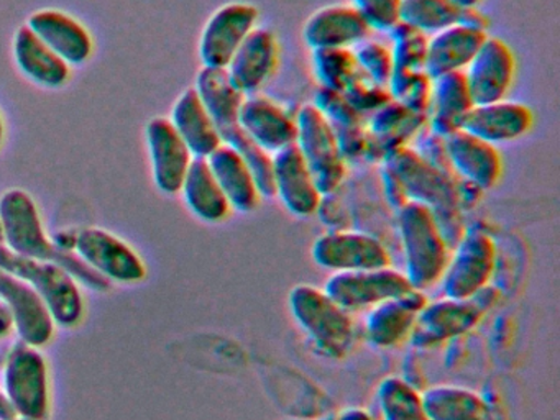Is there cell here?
Wrapping results in <instances>:
<instances>
[{"mask_svg":"<svg viewBox=\"0 0 560 420\" xmlns=\"http://www.w3.org/2000/svg\"><path fill=\"white\" fill-rule=\"evenodd\" d=\"M273 186L275 197L293 215H314L323 202V192L296 143L273 154Z\"/></svg>","mask_w":560,"mask_h":420,"instance_id":"d6986e66","label":"cell"},{"mask_svg":"<svg viewBox=\"0 0 560 420\" xmlns=\"http://www.w3.org/2000/svg\"><path fill=\"white\" fill-rule=\"evenodd\" d=\"M383 420H431L418 387L399 376H386L376 387Z\"/></svg>","mask_w":560,"mask_h":420,"instance_id":"e575fe53","label":"cell"},{"mask_svg":"<svg viewBox=\"0 0 560 420\" xmlns=\"http://www.w3.org/2000/svg\"><path fill=\"white\" fill-rule=\"evenodd\" d=\"M242 128L254 143L275 154L296 143V117L264 95H245L241 107Z\"/></svg>","mask_w":560,"mask_h":420,"instance_id":"44dd1931","label":"cell"},{"mask_svg":"<svg viewBox=\"0 0 560 420\" xmlns=\"http://www.w3.org/2000/svg\"><path fill=\"white\" fill-rule=\"evenodd\" d=\"M462 9L452 0H401L399 22L431 36L460 22Z\"/></svg>","mask_w":560,"mask_h":420,"instance_id":"d590c367","label":"cell"},{"mask_svg":"<svg viewBox=\"0 0 560 420\" xmlns=\"http://www.w3.org/2000/svg\"><path fill=\"white\" fill-rule=\"evenodd\" d=\"M0 268L24 279L40 294L55 324L73 328L83 322L86 304L81 284L63 266L15 255L0 243Z\"/></svg>","mask_w":560,"mask_h":420,"instance_id":"8992f818","label":"cell"},{"mask_svg":"<svg viewBox=\"0 0 560 420\" xmlns=\"http://www.w3.org/2000/svg\"><path fill=\"white\" fill-rule=\"evenodd\" d=\"M4 137H5L4 120H2V117H0V148H2V144H4Z\"/></svg>","mask_w":560,"mask_h":420,"instance_id":"7dc6e473","label":"cell"},{"mask_svg":"<svg viewBox=\"0 0 560 420\" xmlns=\"http://www.w3.org/2000/svg\"><path fill=\"white\" fill-rule=\"evenodd\" d=\"M352 7L365 19L370 30L389 33L399 23L401 0H352Z\"/></svg>","mask_w":560,"mask_h":420,"instance_id":"b9f144b4","label":"cell"},{"mask_svg":"<svg viewBox=\"0 0 560 420\" xmlns=\"http://www.w3.org/2000/svg\"><path fill=\"white\" fill-rule=\"evenodd\" d=\"M280 59L277 36L267 28L250 33L229 62L228 72L235 88L244 95L257 94L273 75Z\"/></svg>","mask_w":560,"mask_h":420,"instance_id":"cb8c5ba5","label":"cell"},{"mask_svg":"<svg viewBox=\"0 0 560 420\" xmlns=\"http://www.w3.org/2000/svg\"><path fill=\"white\" fill-rule=\"evenodd\" d=\"M257 7L248 2H231L219 7L202 28L199 56L206 68L225 69L242 43L257 28Z\"/></svg>","mask_w":560,"mask_h":420,"instance_id":"4fadbf2b","label":"cell"},{"mask_svg":"<svg viewBox=\"0 0 560 420\" xmlns=\"http://www.w3.org/2000/svg\"><path fill=\"white\" fill-rule=\"evenodd\" d=\"M296 147L323 196L336 192L347 173L336 131L314 104L301 105L296 115Z\"/></svg>","mask_w":560,"mask_h":420,"instance_id":"ba28073f","label":"cell"},{"mask_svg":"<svg viewBox=\"0 0 560 420\" xmlns=\"http://www.w3.org/2000/svg\"><path fill=\"white\" fill-rule=\"evenodd\" d=\"M475 107L464 71L448 72L432 79L428 127L431 133L445 138L462 130L465 118Z\"/></svg>","mask_w":560,"mask_h":420,"instance_id":"83f0119b","label":"cell"},{"mask_svg":"<svg viewBox=\"0 0 560 420\" xmlns=\"http://www.w3.org/2000/svg\"><path fill=\"white\" fill-rule=\"evenodd\" d=\"M487 38V30L462 22L434 33L429 36L425 72L435 79L448 72L465 71Z\"/></svg>","mask_w":560,"mask_h":420,"instance_id":"4316f807","label":"cell"},{"mask_svg":"<svg viewBox=\"0 0 560 420\" xmlns=\"http://www.w3.org/2000/svg\"><path fill=\"white\" fill-rule=\"evenodd\" d=\"M444 140L445 156L455 176L480 190L497 186L503 174V156L497 144L488 143L465 130H457Z\"/></svg>","mask_w":560,"mask_h":420,"instance_id":"e0dca14e","label":"cell"},{"mask_svg":"<svg viewBox=\"0 0 560 420\" xmlns=\"http://www.w3.org/2000/svg\"><path fill=\"white\" fill-rule=\"evenodd\" d=\"M425 127H428V114L411 110L392 98L366 120V135H369L366 161L383 163V160L393 151L409 147V143Z\"/></svg>","mask_w":560,"mask_h":420,"instance_id":"ffe728a7","label":"cell"},{"mask_svg":"<svg viewBox=\"0 0 560 420\" xmlns=\"http://www.w3.org/2000/svg\"><path fill=\"white\" fill-rule=\"evenodd\" d=\"M0 243L15 255L58 262L88 288L109 289V281L93 271L77 253L61 252L55 246L45 230L37 202L27 190L14 187L0 196Z\"/></svg>","mask_w":560,"mask_h":420,"instance_id":"7a4b0ae2","label":"cell"},{"mask_svg":"<svg viewBox=\"0 0 560 420\" xmlns=\"http://www.w3.org/2000/svg\"><path fill=\"white\" fill-rule=\"evenodd\" d=\"M314 261L332 272L366 271L392 266L386 246L376 236L353 230H334L314 240Z\"/></svg>","mask_w":560,"mask_h":420,"instance_id":"7c38bea8","label":"cell"},{"mask_svg":"<svg viewBox=\"0 0 560 420\" xmlns=\"http://www.w3.org/2000/svg\"><path fill=\"white\" fill-rule=\"evenodd\" d=\"M0 301L8 307L21 341L44 348L54 340L57 324L44 299L27 281L4 268H0Z\"/></svg>","mask_w":560,"mask_h":420,"instance_id":"9a60e30c","label":"cell"},{"mask_svg":"<svg viewBox=\"0 0 560 420\" xmlns=\"http://www.w3.org/2000/svg\"><path fill=\"white\" fill-rule=\"evenodd\" d=\"M480 294L467 301L448 298L428 301L416 318L409 340L416 347L431 348L474 330L487 308L480 304Z\"/></svg>","mask_w":560,"mask_h":420,"instance_id":"5bb4252c","label":"cell"},{"mask_svg":"<svg viewBox=\"0 0 560 420\" xmlns=\"http://www.w3.org/2000/svg\"><path fill=\"white\" fill-rule=\"evenodd\" d=\"M170 120L195 158H208L222 144L218 127L195 88L176 98Z\"/></svg>","mask_w":560,"mask_h":420,"instance_id":"4dcf8cb0","label":"cell"},{"mask_svg":"<svg viewBox=\"0 0 560 420\" xmlns=\"http://www.w3.org/2000/svg\"><path fill=\"white\" fill-rule=\"evenodd\" d=\"M428 304L424 291L411 289L370 308L365 317L366 341L376 348H395L411 337L419 312Z\"/></svg>","mask_w":560,"mask_h":420,"instance_id":"7402d4cb","label":"cell"},{"mask_svg":"<svg viewBox=\"0 0 560 420\" xmlns=\"http://www.w3.org/2000/svg\"><path fill=\"white\" fill-rule=\"evenodd\" d=\"M369 23L352 5H327L316 10L303 26L311 49L350 48L369 38Z\"/></svg>","mask_w":560,"mask_h":420,"instance_id":"484cf974","label":"cell"},{"mask_svg":"<svg viewBox=\"0 0 560 420\" xmlns=\"http://www.w3.org/2000/svg\"><path fill=\"white\" fill-rule=\"evenodd\" d=\"M12 330H14V324H12L11 314H9L4 302L0 301V340L8 337Z\"/></svg>","mask_w":560,"mask_h":420,"instance_id":"ee69618b","label":"cell"},{"mask_svg":"<svg viewBox=\"0 0 560 420\" xmlns=\"http://www.w3.org/2000/svg\"><path fill=\"white\" fill-rule=\"evenodd\" d=\"M324 291L347 312L370 311L389 299L399 298L411 291L405 272L386 268L366 271L334 272L324 285Z\"/></svg>","mask_w":560,"mask_h":420,"instance_id":"8fae6325","label":"cell"},{"mask_svg":"<svg viewBox=\"0 0 560 420\" xmlns=\"http://www.w3.org/2000/svg\"><path fill=\"white\" fill-rule=\"evenodd\" d=\"M313 65L319 88L342 94L360 74L355 55L350 48L313 49Z\"/></svg>","mask_w":560,"mask_h":420,"instance_id":"8d00e7d4","label":"cell"},{"mask_svg":"<svg viewBox=\"0 0 560 420\" xmlns=\"http://www.w3.org/2000/svg\"><path fill=\"white\" fill-rule=\"evenodd\" d=\"M497 266V243L481 229L465 230L451 252L441 288L444 298L467 301L487 289Z\"/></svg>","mask_w":560,"mask_h":420,"instance_id":"9c48e42d","label":"cell"},{"mask_svg":"<svg viewBox=\"0 0 560 420\" xmlns=\"http://www.w3.org/2000/svg\"><path fill=\"white\" fill-rule=\"evenodd\" d=\"M421 394L431 420H493L487 400L468 387L435 384Z\"/></svg>","mask_w":560,"mask_h":420,"instance_id":"836d02e7","label":"cell"},{"mask_svg":"<svg viewBox=\"0 0 560 420\" xmlns=\"http://www.w3.org/2000/svg\"><path fill=\"white\" fill-rule=\"evenodd\" d=\"M27 26L70 66L83 65L93 56V36L63 10H37L28 16Z\"/></svg>","mask_w":560,"mask_h":420,"instance_id":"603a6c76","label":"cell"},{"mask_svg":"<svg viewBox=\"0 0 560 420\" xmlns=\"http://www.w3.org/2000/svg\"><path fill=\"white\" fill-rule=\"evenodd\" d=\"M145 135L156 187L170 196L178 194L195 160L188 144L166 117L152 118Z\"/></svg>","mask_w":560,"mask_h":420,"instance_id":"ac0fdd59","label":"cell"},{"mask_svg":"<svg viewBox=\"0 0 560 420\" xmlns=\"http://www.w3.org/2000/svg\"><path fill=\"white\" fill-rule=\"evenodd\" d=\"M464 72L475 105L503 101L516 78V56L504 39L488 36Z\"/></svg>","mask_w":560,"mask_h":420,"instance_id":"2e32d148","label":"cell"},{"mask_svg":"<svg viewBox=\"0 0 560 420\" xmlns=\"http://www.w3.org/2000/svg\"><path fill=\"white\" fill-rule=\"evenodd\" d=\"M393 38V69H425L429 36L399 22L389 32Z\"/></svg>","mask_w":560,"mask_h":420,"instance_id":"f35d334b","label":"cell"},{"mask_svg":"<svg viewBox=\"0 0 560 420\" xmlns=\"http://www.w3.org/2000/svg\"><path fill=\"white\" fill-rule=\"evenodd\" d=\"M353 55H355L357 66H359L362 74H365L375 84L388 88L393 66H395L393 65L392 48L383 45V43L365 39V42L357 45Z\"/></svg>","mask_w":560,"mask_h":420,"instance_id":"ab89813d","label":"cell"},{"mask_svg":"<svg viewBox=\"0 0 560 420\" xmlns=\"http://www.w3.org/2000/svg\"><path fill=\"white\" fill-rule=\"evenodd\" d=\"M8 420H31V419H25V417L14 416V417H11V419H8Z\"/></svg>","mask_w":560,"mask_h":420,"instance_id":"c3c4849f","label":"cell"},{"mask_svg":"<svg viewBox=\"0 0 560 420\" xmlns=\"http://www.w3.org/2000/svg\"><path fill=\"white\" fill-rule=\"evenodd\" d=\"M195 89L208 107L222 143L237 150L255 176L267 174L271 166V154L254 143L242 128L238 115L245 95L235 88L228 69L202 66L196 75Z\"/></svg>","mask_w":560,"mask_h":420,"instance_id":"277c9868","label":"cell"},{"mask_svg":"<svg viewBox=\"0 0 560 420\" xmlns=\"http://www.w3.org/2000/svg\"><path fill=\"white\" fill-rule=\"evenodd\" d=\"M382 164L401 187L406 202L412 200L431 209L445 240L454 248L465 232L460 179L454 171L435 166L411 147L398 148Z\"/></svg>","mask_w":560,"mask_h":420,"instance_id":"6da1fadb","label":"cell"},{"mask_svg":"<svg viewBox=\"0 0 560 420\" xmlns=\"http://www.w3.org/2000/svg\"><path fill=\"white\" fill-rule=\"evenodd\" d=\"M74 253L109 282L136 284L147 278L145 261L137 249L100 226L77 230Z\"/></svg>","mask_w":560,"mask_h":420,"instance_id":"30bf717a","label":"cell"},{"mask_svg":"<svg viewBox=\"0 0 560 420\" xmlns=\"http://www.w3.org/2000/svg\"><path fill=\"white\" fill-rule=\"evenodd\" d=\"M209 166L228 197L232 210L250 213L260 206L261 192L257 179L248 167L247 161L234 148L222 143L214 153L209 154Z\"/></svg>","mask_w":560,"mask_h":420,"instance_id":"f546056e","label":"cell"},{"mask_svg":"<svg viewBox=\"0 0 560 420\" xmlns=\"http://www.w3.org/2000/svg\"><path fill=\"white\" fill-rule=\"evenodd\" d=\"M392 98L405 107L428 114L431 102L432 78L425 69H393L388 82Z\"/></svg>","mask_w":560,"mask_h":420,"instance_id":"74e56055","label":"cell"},{"mask_svg":"<svg viewBox=\"0 0 560 420\" xmlns=\"http://www.w3.org/2000/svg\"><path fill=\"white\" fill-rule=\"evenodd\" d=\"M327 420H376L375 417L372 416V412L363 409V407H346V409L339 410V412L334 413Z\"/></svg>","mask_w":560,"mask_h":420,"instance_id":"7bdbcfd3","label":"cell"},{"mask_svg":"<svg viewBox=\"0 0 560 420\" xmlns=\"http://www.w3.org/2000/svg\"><path fill=\"white\" fill-rule=\"evenodd\" d=\"M179 192L183 194L188 209L202 222H224L232 213L231 203L222 192L206 158L192 160Z\"/></svg>","mask_w":560,"mask_h":420,"instance_id":"d6a6232c","label":"cell"},{"mask_svg":"<svg viewBox=\"0 0 560 420\" xmlns=\"http://www.w3.org/2000/svg\"><path fill=\"white\" fill-rule=\"evenodd\" d=\"M14 416L15 413L12 412L11 406H9L8 399H5L4 393H2V387H0V420H8Z\"/></svg>","mask_w":560,"mask_h":420,"instance_id":"f6af8a7d","label":"cell"},{"mask_svg":"<svg viewBox=\"0 0 560 420\" xmlns=\"http://www.w3.org/2000/svg\"><path fill=\"white\" fill-rule=\"evenodd\" d=\"M314 105L323 112L330 127L336 131L340 151L347 163L366 161L369 151V135H366V118L355 110L342 92L319 88Z\"/></svg>","mask_w":560,"mask_h":420,"instance_id":"f1b7e54d","label":"cell"},{"mask_svg":"<svg viewBox=\"0 0 560 420\" xmlns=\"http://www.w3.org/2000/svg\"><path fill=\"white\" fill-rule=\"evenodd\" d=\"M343 95H346L349 104L365 118L375 114L378 108L392 101L388 88L375 84L362 72L353 79L352 84L346 89Z\"/></svg>","mask_w":560,"mask_h":420,"instance_id":"60d3db41","label":"cell"},{"mask_svg":"<svg viewBox=\"0 0 560 420\" xmlns=\"http://www.w3.org/2000/svg\"><path fill=\"white\" fill-rule=\"evenodd\" d=\"M534 114L523 102L503 101L475 105L465 118L462 130L491 144L520 140L529 133Z\"/></svg>","mask_w":560,"mask_h":420,"instance_id":"d4e9b609","label":"cell"},{"mask_svg":"<svg viewBox=\"0 0 560 420\" xmlns=\"http://www.w3.org/2000/svg\"><path fill=\"white\" fill-rule=\"evenodd\" d=\"M0 387L15 416L31 420L50 416V368L40 348L15 343L5 357Z\"/></svg>","mask_w":560,"mask_h":420,"instance_id":"52a82bcc","label":"cell"},{"mask_svg":"<svg viewBox=\"0 0 560 420\" xmlns=\"http://www.w3.org/2000/svg\"><path fill=\"white\" fill-rule=\"evenodd\" d=\"M288 305L314 350L330 358L349 353L355 340L352 314L332 301L324 289L313 284L294 285L288 295Z\"/></svg>","mask_w":560,"mask_h":420,"instance_id":"5b68a950","label":"cell"},{"mask_svg":"<svg viewBox=\"0 0 560 420\" xmlns=\"http://www.w3.org/2000/svg\"><path fill=\"white\" fill-rule=\"evenodd\" d=\"M14 58L31 81L48 89L63 88L71 78V66L45 45L27 25L14 36Z\"/></svg>","mask_w":560,"mask_h":420,"instance_id":"1f68e13d","label":"cell"},{"mask_svg":"<svg viewBox=\"0 0 560 420\" xmlns=\"http://www.w3.org/2000/svg\"><path fill=\"white\" fill-rule=\"evenodd\" d=\"M396 225L401 240L405 276L419 291L439 284L451 258V245L445 240L431 209L422 203H402L396 209Z\"/></svg>","mask_w":560,"mask_h":420,"instance_id":"3957f363","label":"cell"},{"mask_svg":"<svg viewBox=\"0 0 560 420\" xmlns=\"http://www.w3.org/2000/svg\"><path fill=\"white\" fill-rule=\"evenodd\" d=\"M452 2H454L455 5L460 7V9L464 10L477 9V7L480 5L481 0H452Z\"/></svg>","mask_w":560,"mask_h":420,"instance_id":"bcb514c9","label":"cell"}]
</instances>
